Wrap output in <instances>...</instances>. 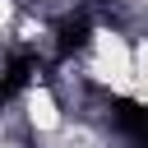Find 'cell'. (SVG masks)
<instances>
[{"mask_svg": "<svg viewBox=\"0 0 148 148\" xmlns=\"http://www.w3.org/2000/svg\"><path fill=\"white\" fill-rule=\"evenodd\" d=\"M88 74L130 92V79H134V51L116 37V32H97L92 37V56H88Z\"/></svg>", "mask_w": 148, "mask_h": 148, "instance_id": "6da1fadb", "label": "cell"}, {"mask_svg": "<svg viewBox=\"0 0 148 148\" xmlns=\"http://www.w3.org/2000/svg\"><path fill=\"white\" fill-rule=\"evenodd\" d=\"M28 120H32L37 130H56V125H60V106H56V97H51L46 88H32V92H28Z\"/></svg>", "mask_w": 148, "mask_h": 148, "instance_id": "7a4b0ae2", "label": "cell"}, {"mask_svg": "<svg viewBox=\"0 0 148 148\" xmlns=\"http://www.w3.org/2000/svg\"><path fill=\"white\" fill-rule=\"evenodd\" d=\"M130 92L139 102H148V37L134 46V79H130Z\"/></svg>", "mask_w": 148, "mask_h": 148, "instance_id": "3957f363", "label": "cell"}, {"mask_svg": "<svg viewBox=\"0 0 148 148\" xmlns=\"http://www.w3.org/2000/svg\"><path fill=\"white\" fill-rule=\"evenodd\" d=\"M9 18H14V0H0V32L9 28Z\"/></svg>", "mask_w": 148, "mask_h": 148, "instance_id": "277c9868", "label": "cell"}]
</instances>
